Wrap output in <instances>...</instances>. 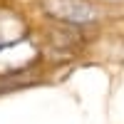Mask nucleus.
<instances>
[{
  "label": "nucleus",
  "mask_w": 124,
  "mask_h": 124,
  "mask_svg": "<svg viewBox=\"0 0 124 124\" xmlns=\"http://www.w3.org/2000/svg\"><path fill=\"white\" fill-rule=\"evenodd\" d=\"M40 10L50 23H62L79 30L99 25L104 17V10L97 0H40Z\"/></svg>",
  "instance_id": "nucleus-1"
},
{
  "label": "nucleus",
  "mask_w": 124,
  "mask_h": 124,
  "mask_svg": "<svg viewBox=\"0 0 124 124\" xmlns=\"http://www.w3.org/2000/svg\"><path fill=\"white\" fill-rule=\"evenodd\" d=\"M30 37V27L25 15L13 5H0V52L20 45Z\"/></svg>",
  "instance_id": "nucleus-2"
},
{
  "label": "nucleus",
  "mask_w": 124,
  "mask_h": 124,
  "mask_svg": "<svg viewBox=\"0 0 124 124\" xmlns=\"http://www.w3.org/2000/svg\"><path fill=\"white\" fill-rule=\"evenodd\" d=\"M3 89H5V87H0V92H3Z\"/></svg>",
  "instance_id": "nucleus-3"
}]
</instances>
